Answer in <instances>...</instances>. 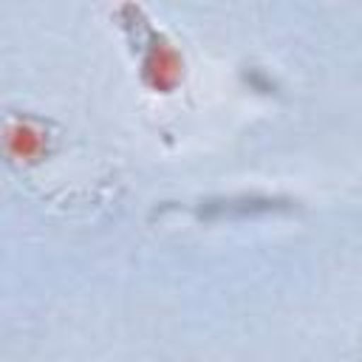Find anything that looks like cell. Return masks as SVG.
Masks as SVG:
<instances>
[{
    "mask_svg": "<svg viewBox=\"0 0 362 362\" xmlns=\"http://www.w3.org/2000/svg\"><path fill=\"white\" fill-rule=\"evenodd\" d=\"M3 150H6V158L11 164H20V167L40 164L54 150V136H51L48 122H42L37 116H28V113L6 116Z\"/></svg>",
    "mask_w": 362,
    "mask_h": 362,
    "instance_id": "2",
    "label": "cell"
},
{
    "mask_svg": "<svg viewBox=\"0 0 362 362\" xmlns=\"http://www.w3.org/2000/svg\"><path fill=\"white\" fill-rule=\"evenodd\" d=\"M113 20L133 59L139 85L153 96H173L187 79V57L178 42L139 3H119Z\"/></svg>",
    "mask_w": 362,
    "mask_h": 362,
    "instance_id": "1",
    "label": "cell"
},
{
    "mask_svg": "<svg viewBox=\"0 0 362 362\" xmlns=\"http://www.w3.org/2000/svg\"><path fill=\"white\" fill-rule=\"evenodd\" d=\"M204 204V201H201ZM226 209H235L238 215H252V212H277V209H291V198H277V195H238V198H218L206 201L204 206H195L198 221H221Z\"/></svg>",
    "mask_w": 362,
    "mask_h": 362,
    "instance_id": "3",
    "label": "cell"
}]
</instances>
